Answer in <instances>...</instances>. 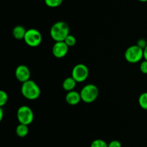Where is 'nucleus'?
I'll return each instance as SVG.
<instances>
[{
    "label": "nucleus",
    "mask_w": 147,
    "mask_h": 147,
    "mask_svg": "<svg viewBox=\"0 0 147 147\" xmlns=\"http://www.w3.org/2000/svg\"><path fill=\"white\" fill-rule=\"evenodd\" d=\"M27 30L22 25H16L12 30V35L16 40H24Z\"/></svg>",
    "instance_id": "nucleus-11"
},
{
    "label": "nucleus",
    "mask_w": 147,
    "mask_h": 147,
    "mask_svg": "<svg viewBox=\"0 0 147 147\" xmlns=\"http://www.w3.org/2000/svg\"><path fill=\"white\" fill-rule=\"evenodd\" d=\"M3 116H4V110H3L2 107L0 108V120H2Z\"/></svg>",
    "instance_id": "nucleus-23"
},
{
    "label": "nucleus",
    "mask_w": 147,
    "mask_h": 147,
    "mask_svg": "<svg viewBox=\"0 0 147 147\" xmlns=\"http://www.w3.org/2000/svg\"><path fill=\"white\" fill-rule=\"evenodd\" d=\"M138 102L142 109L147 110V92H143L139 95Z\"/></svg>",
    "instance_id": "nucleus-14"
},
{
    "label": "nucleus",
    "mask_w": 147,
    "mask_h": 147,
    "mask_svg": "<svg viewBox=\"0 0 147 147\" xmlns=\"http://www.w3.org/2000/svg\"><path fill=\"white\" fill-rule=\"evenodd\" d=\"M21 93L26 99L29 100H34L40 97L41 89L34 81L30 79L22 83L21 86Z\"/></svg>",
    "instance_id": "nucleus-2"
},
{
    "label": "nucleus",
    "mask_w": 147,
    "mask_h": 147,
    "mask_svg": "<svg viewBox=\"0 0 147 147\" xmlns=\"http://www.w3.org/2000/svg\"><path fill=\"white\" fill-rule=\"evenodd\" d=\"M63 2V0H45V3L50 8H55L59 7Z\"/></svg>",
    "instance_id": "nucleus-15"
},
{
    "label": "nucleus",
    "mask_w": 147,
    "mask_h": 147,
    "mask_svg": "<svg viewBox=\"0 0 147 147\" xmlns=\"http://www.w3.org/2000/svg\"><path fill=\"white\" fill-rule=\"evenodd\" d=\"M139 69L142 73L147 74V61L144 60L141 62L140 66H139Z\"/></svg>",
    "instance_id": "nucleus-19"
},
{
    "label": "nucleus",
    "mask_w": 147,
    "mask_h": 147,
    "mask_svg": "<svg viewBox=\"0 0 147 147\" xmlns=\"http://www.w3.org/2000/svg\"><path fill=\"white\" fill-rule=\"evenodd\" d=\"M17 118L20 123L29 125L34 120V112L29 106L22 105L17 110Z\"/></svg>",
    "instance_id": "nucleus-6"
},
{
    "label": "nucleus",
    "mask_w": 147,
    "mask_h": 147,
    "mask_svg": "<svg viewBox=\"0 0 147 147\" xmlns=\"http://www.w3.org/2000/svg\"><path fill=\"white\" fill-rule=\"evenodd\" d=\"M69 47L65 41H57L53 45L52 52L53 56L57 59H62L65 57L68 53Z\"/></svg>",
    "instance_id": "nucleus-8"
},
{
    "label": "nucleus",
    "mask_w": 147,
    "mask_h": 147,
    "mask_svg": "<svg viewBox=\"0 0 147 147\" xmlns=\"http://www.w3.org/2000/svg\"><path fill=\"white\" fill-rule=\"evenodd\" d=\"M90 147H108V144L103 139H95L92 141Z\"/></svg>",
    "instance_id": "nucleus-16"
},
{
    "label": "nucleus",
    "mask_w": 147,
    "mask_h": 147,
    "mask_svg": "<svg viewBox=\"0 0 147 147\" xmlns=\"http://www.w3.org/2000/svg\"><path fill=\"white\" fill-rule=\"evenodd\" d=\"M89 76V69L86 65L83 63H78L72 69L71 76L78 82H83Z\"/></svg>",
    "instance_id": "nucleus-7"
},
{
    "label": "nucleus",
    "mask_w": 147,
    "mask_h": 147,
    "mask_svg": "<svg viewBox=\"0 0 147 147\" xmlns=\"http://www.w3.org/2000/svg\"><path fill=\"white\" fill-rule=\"evenodd\" d=\"M81 100L86 103H92L96 100L99 95L98 88L93 84L85 85L80 92Z\"/></svg>",
    "instance_id": "nucleus-3"
},
{
    "label": "nucleus",
    "mask_w": 147,
    "mask_h": 147,
    "mask_svg": "<svg viewBox=\"0 0 147 147\" xmlns=\"http://www.w3.org/2000/svg\"><path fill=\"white\" fill-rule=\"evenodd\" d=\"M14 74H15L16 79L22 83H24V82L30 80V76H31V73H30L29 67L24 64L19 65L16 68Z\"/></svg>",
    "instance_id": "nucleus-9"
},
{
    "label": "nucleus",
    "mask_w": 147,
    "mask_h": 147,
    "mask_svg": "<svg viewBox=\"0 0 147 147\" xmlns=\"http://www.w3.org/2000/svg\"><path fill=\"white\" fill-rule=\"evenodd\" d=\"M108 147H122V145L118 140H113L108 144Z\"/></svg>",
    "instance_id": "nucleus-20"
},
{
    "label": "nucleus",
    "mask_w": 147,
    "mask_h": 147,
    "mask_svg": "<svg viewBox=\"0 0 147 147\" xmlns=\"http://www.w3.org/2000/svg\"><path fill=\"white\" fill-rule=\"evenodd\" d=\"M70 34L69 25L63 21L56 22L53 24L50 30V35L52 39L55 42L64 41L68 35Z\"/></svg>",
    "instance_id": "nucleus-1"
},
{
    "label": "nucleus",
    "mask_w": 147,
    "mask_h": 147,
    "mask_svg": "<svg viewBox=\"0 0 147 147\" xmlns=\"http://www.w3.org/2000/svg\"><path fill=\"white\" fill-rule=\"evenodd\" d=\"M126 60L130 63H136L140 62L144 59V49L138 46L137 45H133L128 48L124 53Z\"/></svg>",
    "instance_id": "nucleus-4"
},
{
    "label": "nucleus",
    "mask_w": 147,
    "mask_h": 147,
    "mask_svg": "<svg viewBox=\"0 0 147 147\" xmlns=\"http://www.w3.org/2000/svg\"><path fill=\"white\" fill-rule=\"evenodd\" d=\"M8 101V95L4 90L0 91V107H3Z\"/></svg>",
    "instance_id": "nucleus-18"
},
{
    "label": "nucleus",
    "mask_w": 147,
    "mask_h": 147,
    "mask_svg": "<svg viewBox=\"0 0 147 147\" xmlns=\"http://www.w3.org/2000/svg\"><path fill=\"white\" fill-rule=\"evenodd\" d=\"M144 59L147 61V46L144 48Z\"/></svg>",
    "instance_id": "nucleus-22"
},
{
    "label": "nucleus",
    "mask_w": 147,
    "mask_h": 147,
    "mask_svg": "<svg viewBox=\"0 0 147 147\" xmlns=\"http://www.w3.org/2000/svg\"><path fill=\"white\" fill-rule=\"evenodd\" d=\"M16 134L20 138H24L27 136L29 133V127L25 124L20 123L16 127Z\"/></svg>",
    "instance_id": "nucleus-13"
},
{
    "label": "nucleus",
    "mask_w": 147,
    "mask_h": 147,
    "mask_svg": "<svg viewBox=\"0 0 147 147\" xmlns=\"http://www.w3.org/2000/svg\"><path fill=\"white\" fill-rule=\"evenodd\" d=\"M24 40L26 44L32 48H35L40 46L42 41V36L38 30L30 28L27 30L24 35Z\"/></svg>",
    "instance_id": "nucleus-5"
},
{
    "label": "nucleus",
    "mask_w": 147,
    "mask_h": 147,
    "mask_svg": "<svg viewBox=\"0 0 147 147\" xmlns=\"http://www.w3.org/2000/svg\"><path fill=\"white\" fill-rule=\"evenodd\" d=\"M65 43L67 45L69 48L73 47L76 44V38L74 35L71 34H69L66 37V38L65 39Z\"/></svg>",
    "instance_id": "nucleus-17"
},
{
    "label": "nucleus",
    "mask_w": 147,
    "mask_h": 147,
    "mask_svg": "<svg viewBox=\"0 0 147 147\" xmlns=\"http://www.w3.org/2000/svg\"><path fill=\"white\" fill-rule=\"evenodd\" d=\"M81 100L80 92L77 91L72 90L67 92L65 95V101L68 105H76L79 103Z\"/></svg>",
    "instance_id": "nucleus-10"
},
{
    "label": "nucleus",
    "mask_w": 147,
    "mask_h": 147,
    "mask_svg": "<svg viewBox=\"0 0 147 147\" xmlns=\"http://www.w3.org/2000/svg\"><path fill=\"white\" fill-rule=\"evenodd\" d=\"M138 1H141V2H147V0H138Z\"/></svg>",
    "instance_id": "nucleus-24"
},
{
    "label": "nucleus",
    "mask_w": 147,
    "mask_h": 147,
    "mask_svg": "<svg viewBox=\"0 0 147 147\" xmlns=\"http://www.w3.org/2000/svg\"><path fill=\"white\" fill-rule=\"evenodd\" d=\"M136 45L140 48H142V49H144L147 46V41L144 38H141L138 40Z\"/></svg>",
    "instance_id": "nucleus-21"
},
{
    "label": "nucleus",
    "mask_w": 147,
    "mask_h": 147,
    "mask_svg": "<svg viewBox=\"0 0 147 147\" xmlns=\"http://www.w3.org/2000/svg\"><path fill=\"white\" fill-rule=\"evenodd\" d=\"M77 83L78 82L72 76H69V77H67L66 79H65L64 81H63V89H65L67 92L74 90Z\"/></svg>",
    "instance_id": "nucleus-12"
}]
</instances>
